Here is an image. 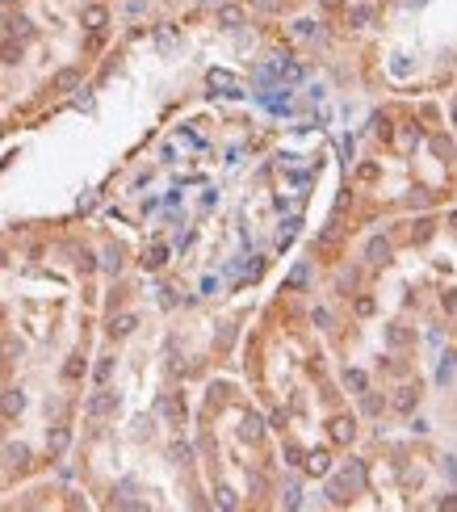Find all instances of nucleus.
Masks as SVG:
<instances>
[{"instance_id": "obj_1", "label": "nucleus", "mask_w": 457, "mask_h": 512, "mask_svg": "<svg viewBox=\"0 0 457 512\" xmlns=\"http://www.w3.org/2000/svg\"><path fill=\"white\" fill-rule=\"evenodd\" d=\"M118 408H122V395L110 387V382H101V387L89 395V403H84V416L89 420H110Z\"/></svg>"}, {"instance_id": "obj_2", "label": "nucleus", "mask_w": 457, "mask_h": 512, "mask_svg": "<svg viewBox=\"0 0 457 512\" xmlns=\"http://www.w3.org/2000/svg\"><path fill=\"white\" fill-rule=\"evenodd\" d=\"M30 462H34V450L26 441H0V466L17 479V475H26L30 471Z\"/></svg>"}, {"instance_id": "obj_3", "label": "nucleus", "mask_w": 457, "mask_h": 512, "mask_svg": "<svg viewBox=\"0 0 457 512\" xmlns=\"http://www.w3.org/2000/svg\"><path fill=\"white\" fill-rule=\"evenodd\" d=\"M84 374H89V357H84V349H76V353L63 357V366H59V378H63V382H80Z\"/></svg>"}, {"instance_id": "obj_4", "label": "nucleus", "mask_w": 457, "mask_h": 512, "mask_svg": "<svg viewBox=\"0 0 457 512\" xmlns=\"http://www.w3.org/2000/svg\"><path fill=\"white\" fill-rule=\"evenodd\" d=\"M302 471L315 475V479L332 475V458H328V450H307V458H302Z\"/></svg>"}, {"instance_id": "obj_5", "label": "nucleus", "mask_w": 457, "mask_h": 512, "mask_svg": "<svg viewBox=\"0 0 457 512\" xmlns=\"http://www.w3.org/2000/svg\"><path fill=\"white\" fill-rule=\"evenodd\" d=\"M135 328H139V319H135V315H114V319H110V328H105V332H110V336L118 340V336H130Z\"/></svg>"}, {"instance_id": "obj_6", "label": "nucleus", "mask_w": 457, "mask_h": 512, "mask_svg": "<svg viewBox=\"0 0 457 512\" xmlns=\"http://www.w3.org/2000/svg\"><path fill=\"white\" fill-rule=\"evenodd\" d=\"M219 21L227 30H239L244 26V5H219Z\"/></svg>"}, {"instance_id": "obj_7", "label": "nucleus", "mask_w": 457, "mask_h": 512, "mask_svg": "<svg viewBox=\"0 0 457 512\" xmlns=\"http://www.w3.org/2000/svg\"><path fill=\"white\" fill-rule=\"evenodd\" d=\"M365 256H369L374 265H386V261H390V244H386L382 236H374V240L365 244Z\"/></svg>"}, {"instance_id": "obj_8", "label": "nucleus", "mask_w": 457, "mask_h": 512, "mask_svg": "<svg viewBox=\"0 0 457 512\" xmlns=\"http://www.w3.org/2000/svg\"><path fill=\"white\" fill-rule=\"evenodd\" d=\"M353 433H357V429H353V420H348V416H336V420H332V441H336V445H348V441H353Z\"/></svg>"}, {"instance_id": "obj_9", "label": "nucleus", "mask_w": 457, "mask_h": 512, "mask_svg": "<svg viewBox=\"0 0 457 512\" xmlns=\"http://www.w3.org/2000/svg\"><path fill=\"white\" fill-rule=\"evenodd\" d=\"M210 89H223L227 97H235V93H239V84H235L231 72H210Z\"/></svg>"}, {"instance_id": "obj_10", "label": "nucleus", "mask_w": 457, "mask_h": 512, "mask_svg": "<svg viewBox=\"0 0 457 512\" xmlns=\"http://www.w3.org/2000/svg\"><path fill=\"white\" fill-rule=\"evenodd\" d=\"M93 378H97V387H101V382H110V378H114V357H97Z\"/></svg>"}, {"instance_id": "obj_11", "label": "nucleus", "mask_w": 457, "mask_h": 512, "mask_svg": "<svg viewBox=\"0 0 457 512\" xmlns=\"http://www.w3.org/2000/svg\"><path fill=\"white\" fill-rule=\"evenodd\" d=\"M344 387H348V391H357V395H365L369 382H365V374H361V370H344Z\"/></svg>"}, {"instance_id": "obj_12", "label": "nucleus", "mask_w": 457, "mask_h": 512, "mask_svg": "<svg viewBox=\"0 0 457 512\" xmlns=\"http://www.w3.org/2000/svg\"><path fill=\"white\" fill-rule=\"evenodd\" d=\"M344 479H348V487H365V466L361 462H348L344 466Z\"/></svg>"}, {"instance_id": "obj_13", "label": "nucleus", "mask_w": 457, "mask_h": 512, "mask_svg": "<svg viewBox=\"0 0 457 512\" xmlns=\"http://www.w3.org/2000/svg\"><path fill=\"white\" fill-rule=\"evenodd\" d=\"M164 256H168V248H151V252L143 256V269H160V265H164Z\"/></svg>"}, {"instance_id": "obj_14", "label": "nucleus", "mask_w": 457, "mask_h": 512, "mask_svg": "<svg viewBox=\"0 0 457 512\" xmlns=\"http://www.w3.org/2000/svg\"><path fill=\"white\" fill-rule=\"evenodd\" d=\"M395 408H399V412H411V408H416V391H399Z\"/></svg>"}, {"instance_id": "obj_15", "label": "nucleus", "mask_w": 457, "mask_h": 512, "mask_svg": "<svg viewBox=\"0 0 457 512\" xmlns=\"http://www.w3.org/2000/svg\"><path fill=\"white\" fill-rule=\"evenodd\" d=\"M453 370H457V357L449 353V357H445V366H441V374H437V378H441V382H449V378H453Z\"/></svg>"}, {"instance_id": "obj_16", "label": "nucleus", "mask_w": 457, "mask_h": 512, "mask_svg": "<svg viewBox=\"0 0 457 512\" xmlns=\"http://www.w3.org/2000/svg\"><path fill=\"white\" fill-rule=\"evenodd\" d=\"M420 143V126H407L403 131V147H416Z\"/></svg>"}, {"instance_id": "obj_17", "label": "nucleus", "mask_w": 457, "mask_h": 512, "mask_svg": "<svg viewBox=\"0 0 457 512\" xmlns=\"http://www.w3.org/2000/svg\"><path fill=\"white\" fill-rule=\"evenodd\" d=\"M365 412H369V416H378V412H382V399H374V395H365Z\"/></svg>"}, {"instance_id": "obj_18", "label": "nucleus", "mask_w": 457, "mask_h": 512, "mask_svg": "<svg viewBox=\"0 0 457 512\" xmlns=\"http://www.w3.org/2000/svg\"><path fill=\"white\" fill-rule=\"evenodd\" d=\"M315 324H319V328H332V311L319 307V311H315Z\"/></svg>"}, {"instance_id": "obj_19", "label": "nucleus", "mask_w": 457, "mask_h": 512, "mask_svg": "<svg viewBox=\"0 0 457 512\" xmlns=\"http://www.w3.org/2000/svg\"><path fill=\"white\" fill-rule=\"evenodd\" d=\"M369 17H374V9H369V5H357L353 9V21H369Z\"/></svg>"}, {"instance_id": "obj_20", "label": "nucleus", "mask_w": 457, "mask_h": 512, "mask_svg": "<svg viewBox=\"0 0 457 512\" xmlns=\"http://www.w3.org/2000/svg\"><path fill=\"white\" fill-rule=\"evenodd\" d=\"M445 471H449V479L457 483V458H449V462H445Z\"/></svg>"}, {"instance_id": "obj_21", "label": "nucleus", "mask_w": 457, "mask_h": 512, "mask_svg": "<svg viewBox=\"0 0 457 512\" xmlns=\"http://www.w3.org/2000/svg\"><path fill=\"white\" fill-rule=\"evenodd\" d=\"M403 5H407V9H416V5H424V0H403Z\"/></svg>"}, {"instance_id": "obj_22", "label": "nucleus", "mask_w": 457, "mask_h": 512, "mask_svg": "<svg viewBox=\"0 0 457 512\" xmlns=\"http://www.w3.org/2000/svg\"><path fill=\"white\" fill-rule=\"evenodd\" d=\"M453 122H457V105H453Z\"/></svg>"}]
</instances>
